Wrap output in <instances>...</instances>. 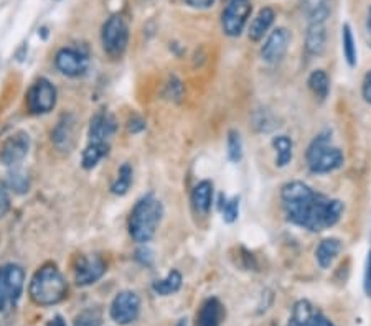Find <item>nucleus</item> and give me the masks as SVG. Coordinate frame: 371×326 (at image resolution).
<instances>
[{"label":"nucleus","mask_w":371,"mask_h":326,"mask_svg":"<svg viewBox=\"0 0 371 326\" xmlns=\"http://www.w3.org/2000/svg\"><path fill=\"white\" fill-rule=\"evenodd\" d=\"M27 105L32 114H48L57 105V89L48 79L41 78L27 92Z\"/></svg>","instance_id":"obj_9"},{"label":"nucleus","mask_w":371,"mask_h":326,"mask_svg":"<svg viewBox=\"0 0 371 326\" xmlns=\"http://www.w3.org/2000/svg\"><path fill=\"white\" fill-rule=\"evenodd\" d=\"M28 294L40 307H52L60 303L68 294V283L57 267L45 265L33 275Z\"/></svg>","instance_id":"obj_2"},{"label":"nucleus","mask_w":371,"mask_h":326,"mask_svg":"<svg viewBox=\"0 0 371 326\" xmlns=\"http://www.w3.org/2000/svg\"><path fill=\"white\" fill-rule=\"evenodd\" d=\"M307 163L312 173H330L343 165V154L332 145L330 132L319 134L307 150Z\"/></svg>","instance_id":"obj_4"},{"label":"nucleus","mask_w":371,"mask_h":326,"mask_svg":"<svg viewBox=\"0 0 371 326\" xmlns=\"http://www.w3.org/2000/svg\"><path fill=\"white\" fill-rule=\"evenodd\" d=\"M226 150H228V159H230V162H233V163L241 162V159H243V141H241V135H239L238 130L231 129L230 132H228Z\"/></svg>","instance_id":"obj_29"},{"label":"nucleus","mask_w":371,"mask_h":326,"mask_svg":"<svg viewBox=\"0 0 371 326\" xmlns=\"http://www.w3.org/2000/svg\"><path fill=\"white\" fill-rule=\"evenodd\" d=\"M104 274H106V262L99 256H84L76 264L74 281L79 287H88L98 282Z\"/></svg>","instance_id":"obj_13"},{"label":"nucleus","mask_w":371,"mask_h":326,"mask_svg":"<svg viewBox=\"0 0 371 326\" xmlns=\"http://www.w3.org/2000/svg\"><path fill=\"white\" fill-rule=\"evenodd\" d=\"M225 318V308L218 298H208L201 305L198 313V325L200 326H221Z\"/></svg>","instance_id":"obj_17"},{"label":"nucleus","mask_w":371,"mask_h":326,"mask_svg":"<svg viewBox=\"0 0 371 326\" xmlns=\"http://www.w3.org/2000/svg\"><path fill=\"white\" fill-rule=\"evenodd\" d=\"M167 96L170 97V99H177V101L182 99V96H183L182 81H180V79H177L175 76H172L170 83L167 84Z\"/></svg>","instance_id":"obj_32"},{"label":"nucleus","mask_w":371,"mask_h":326,"mask_svg":"<svg viewBox=\"0 0 371 326\" xmlns=\"http://www.w3.org/2000/svg\"><path fill=\"white\" fill-rule=\"evenodd\" d=\"M327 45L325 22H309L305 35V52L310 57H320Z\"/></svg>","instance_id":"obj_15"},{"label":"nucleus","mask_w":371,"mask_h":326,"mask_svg":"<svg viewBox=\"0 0 371 326\" xmlns=\"http://www.w3.org/2000/svg\"><path fill=\"white\" fill-rule=\"evenodd\" d=\"M276 14L271 7H264L258 12V15L252 19L251 27H250V38L252 41H261L264 38L265 33L269 32V28L272 27Z\"/></svg>","instance_id":"obj_19"},{"label":"nucleus","mask_w":371,"mask_h":326,"mask_svg":"<svg viewBox=\"0 0 371 326\" xmlns=\"http://www.w3.org/2000/svg\"><path fill=\"white\" fill-rule=\"evenodd\" d=\"M314 321H315V313L310 302H307V300H299V302L294 305L292 316H290L289 320V326H314Z\"/></svg>","instance_id":"obj_21"},{"label":"nucleus","mask_w":371,"mask_h":326,"mask_svg":"<svg viewBox=\"0 0 371 326\" xmlns=\"http://www.w3.org/2000/svg\"><path fill=\"white\" fill-rule=\"evenodd\" d=\"M177 326H187V320H185V318L180 320L179 323H177Z\"/></svg>","instance_id":"obj_41"},{"label":"nucleus","mask_w":371,"mask_h":326,"mask_svg":"<svg viewBox=\"0 0 371 326\" xmlns=\"http://www.w3.org/2000/svg\"><path fill=\"white\" fill-rule=\"evenodd\" d=\"M290 43V33L288 28H276L271 32V35L268 37V40L264 41L263 48H261V58L263 61L274 65V63H279L284 54L288 53Z\"/></svg>","instance_id":"obj_11"},{"label":"nucleus","mask_w":371,"mask_h":326,"mask_svg":"<svg viewBox=\"0 0 371 326\" xmlns=\"http://www.w3.org/2000/svg\"><path fill=\"white\" fill-rule=\"evenodd\" d=\"M10 210V196H8V188L3 181H0V218H3Z\"/></svg>","instance_id":"obj_33"},{"label":"nucleus","mask_w":371,"mask_h":326,"mask_svg":"<svg viewBox=\"0 0 371 326\" xmlns=\"http://www.w3.org/2000/svg\"><path fill=\"white\" fill-rule=\"evenodd\" d=\"M182 274L179 272V270H170V272L167 274L166 278H162V281L154 282V285H152V289L157 295L162 296H168L172 294H177V292L180 290V287H182Z\"/></svg>","instance_id":"obj_25"},{"label":"nucleus","mask_w":371,"mask_h":326,"mask_svg":"<svg viewBox=\"0 0 371 326\" xmlns=\"http://www.w3.org/2000/svg\"><path fill=\"white\" fill-rule=\"evenodd\" d=\"M54 65L61 74L70 76V78H78L88 71L90 59L86 54L74 48H61L54 57Z\"/></svg>","instance_id":"obj_10"},{"label":"nucleus","mask_w":371,"mask_h":326,"mask_svg":"<svg viewBox=\"0 0 371 326\" xmlns=\"http://www.w3.org/2000/svg\"><path fill=\"white\" fill-rule=\"evenodd\" d=\"M221 214L223 221L228 224H233L239 216V196H233L225 200L221 206Z\"/></svg>","instance_id":"obj_31"},{"label":"nucleus","mask_w":371,"mask_h":326,"mask_svg":"<svg viewBox=\"0 0 371 326\" xmlns=\"http://www.w3.org/2000/svg\"><path fill=\"white\" fill-rule=\"evenodd\" d=\"M363 289H365V294L371 296V249L368 251V256H366V262H365Z\"/></svg>","instance_id":"obj_34"},{"label":"nucleus","mask_w":371,"mask_h":326,"mask_svg":"<svg viewBox=\"0 0 371 326\" xmlns=\"http://www.w3.org/2000/svg\"><path fill=\"white\" fill-rule=\"evenodd\" d=\"M317 196L319 193H315L309 185L302 181H290L282 186V207L288 221L301 227L305 226Z\"/></svg>","instance_id":"obj_3"},{"label":"nucleus","mask_w":371,"mask_h":326,"mask_svg":"<svg viewBox=\"0 0 371 326\" xmlns=\"http://www.w3.org/2000/svg\"><path fill=\"white\" fill-rule=\"evenodd\" d=\"M48 326H66V323H65V321H63L61 316H54L53 320H50Z\"/></svg>","instance_id":"obj_39"},{"label":"nucleus","mask_w":371,"mask_h":326,"mask_svg":"<svg viewBox=\"0 0 371 326\" xmlns=\"http://www.w3.org/2000/svg\"><path fill=\"white\" fill-rule=\"evenodd\" d=\"M314 326H335L330 320H327L323 315H315Z\"/></svg>","instance_id":"obj_38"},{"label":"nucleus","mask_w":371,"mask_h":326,"mask_svg":"<svg viewBox=\"0 0 371 326\" xmlns=\"http://www.w3.org/2000/svg\"><path fill=\"white\" fill-rule=\"evenodd\" d=\"M103 48L111 58H121L129 45V25L124 17L112 15L106 20L101 32Z\"/></svg>","instance_id":"obj_5"},{"label":"nucleus","mask_w":371,"mask_h":326,"mask_svg":"<svg viewBox=\"0 0 371 326\" xmlns=\"http://www.w3.org/2000/svg\"><path fill=\"white\" fill-rule=\"evenodd\" d=\"M144 129H146V122L142 121L141 117L134 116V117L129 121V130H130V132H132V134L141 132V130H144Z\"/></svg>","instance_id":"obj_35"},{"label":"nucleus","mask_w":371,"mask_h":326,"mask_svg":"<svg viewBox=\"0 0 371 326\" xmlns=\"http://www.w3.org/2000/svg\"><path fill=\"white\" fill-rule=\"evenodd\" d=\"M341 52H343V58L350 68H355L358 63V52H357V41L353 37L352 27L345 23L341 27Z\"/></svg>","instance_id":"obj_22"},{"label":"nucleus","mask_w":371,"mask_h":326,"mask_svg":"<svg viewBox=\"0 0 371 326\" xmlns=\"http://www.w3.org/2000/svg\"><path fill=\"white\" fill-rule=\"evenodd\" d=\"M132 185V167L129 163H124L117 172V178L111 186V192L114 194H126Z\"/></svg>","instance_id":"obj_28"},{"label":"nucleus","mask_w":371,"mask_h":326,"mask_svg":"<svg viewBox=\"0 0 371 326\" xmlns=\"http://www.w3.org/2000/svg\"><path fill=\"white\" fill-rule=\"evenodd\" d=\"M252 12L250 0H230L221 14V27L225 35L239 37L246 27Z\"/></svg>","instance_id":"obj_7"},{"label":"nucleus","mask_w":371,"mask_h":326,"mask_svg":"<svg viewBox=\"0 0 371 326\" xmlns=\"http://www.w3.org/2000/svg\"><path fill=\"white\" fill-rule=\"evenodd\" d=\"M30 150V137L25 132H17L8 137L0 148V162L7 167H14L27 156Z\"/></svg>","instance_id":"obj_12"},{"label":"nucleus","mask_w":371,"mask_h":326,"mask_svg":"<svg viewBox=\"0 0 371 326\" xmlns=\"http://www.w3.org/2000/svg\"><path fill=\"white\" fill-rule=\"evenodd\" d=\"M109 313H111L114 323L122 326L130 325L132 321L139 318V313H141V298H139L137 294H134V292L130 290L119 292V294L114 296Z\"/></svg>","instance_id":"obj_8"},{"label":"nucleus","mask_w":371,"mask_h":326,"mask_svg":"<svg viewBox=\"0 0 371 326\" xmlns=\"http://www.w3.org/2000/svg\"><path fill=\"white\" fill-rule=\"evenodd\" d=\"M366 30H368V33L371 35V8L368 12V19H366Z\"/></svg>","instance_id":"obj_40"},{"label":"nucleus","mask_w":371,"mask_h":326,"mask_svg":"<svg viewBox=\"0 0 371 326\" xmlns=\"http://www.w3.org/2000/svg\"><path fill=\"white\" fill-rule=\"evenodd\" d=\"M117 130V122L109 112H98L91 119L90 142H108Z\"/></svg>","instance_id":"obj_14"},{"label":"nucleus","mask_w":371,"mask_h":326,"mask_svg":"<svg viewBox=\"0 0 371 326\" xmlns=\"http://www.w3.org/2000/svg\"><path fill=\"white\" fill-rule=\"evenodd\" d=\"M103 325V313L99 308H88L79 313L74 320V326H101Z\"/></svg>","instance_id":"obj_30"},{"label":"nucleus","mask_w":371,"mask_h":326,"mask_svg":"<svg viewBox=\"0 0 371 326\" xmlns=\"http://www.w3.org/2000/svg\"><path fill=\"white\" fill-rule=\"evenodd\" d=\"M272 148L276 150V165L277 167H288L292 160L294 143L288 135H277L272 139Z\"/></svg>","instance_id":"obj_24"},{"label":"nucleus","mask_w":371,"mask_h":326,"mask_svg":"<svg viewBox=\"0 0 371 326\" xmlns=\"http://www.w3.org/2000/svg\"><path fill=\"white\" fill-rule=\"evenodd\" d=\"M192 205L197 214L206 216L213 205V183L208 180L200 181L192 192Z\"/></svg>","instance_id":"obj_16"},{"label":"nucleus","mask_w":371,"mask_h":326,"mask_svg":"<svg viewBox=\"0 0 371 326\" xmlns=\"http://www.w3.org/2000/svg\"><path fill=\"white\" fill-rule=\"evenodd\" d=\"M340 252L341 241L337 239V237H328V239H323L317 245V249H315V259H317L319 265L322 269H328V267L334 264V261L339 257Z\"/></svg>","instance_id":"obj_18"},{"label":"nucleus","mask_w":371,"mask_h":326,"mask_svg":"<svg viewBox=\"0 0 371 326\" xmlns=\"http://www.w3.org/2000/svg\"><path fill=\"white\" fill-rule=\"evenodd\" d=\"M310 91L314 92L315 97H319L320 101H323L330 92V78L323 70H315L312 71L309 79H307Z\"/></svg>","instance_id":"obj_26"},{"label":"nucleus","mask_w":371,"mask_h":326,"mask_svg":"<svg viewBox=\"0 0 371 326\" xmlns=\"http://www.w3.org/2000/svg\"><path fill=\"white\" fill-rule=\"evenodd\" d=\"M363 99L368 104H371V71L370 73H366L363 79Z\"/></svg>","instance_id":"obj_36"},{"label":"nucleus","mask_w":371,"mask_h":326,"mask_svg":"<svg viewBox=\"0 0 371 326\" xmlns=\"http://www.w3.org/2000/svg\"><path fill=\"white\" fill-rule=\"evenodd\" d=\"M52 139L58 148H70L73 142V122H70L68 117H63L52 134Z\"/></svg>","instance_id":"obj_27"},{"label":"nucleus","mask_w":371,"mask_h":326,"mask_svg":"<svg viewBox=\"0 0 371 326\" xmlns=\"http://www.w3.org/2000/svg\"><path fill=\"white\" fill-rule=\"evenodd\" d=\"M108 154V142H90V145L84 148L83 152V167L86 168V170H91V168H94Z\"/></svg>","instance_id":"obj_23"},{"label":"nucleus","mask_w":371,"mask_h":326,"mask_svg":"<svg viewBox=\"0 0 371 326\" xmlns=\"http://www.w3.org/2000/svg\"><path fill=\"white\" fill-rule=\"evenodd\" d=\"M163 216V206L154 194L141 198L129 218V232L136 243H149L157 232Z\"/></svg>","instance_id":"obj_1"},{"label":"nucleus","mask_w":371,"mask_h":326,"mask_svg":"<svg viewBox=\"0 0 371 326\" xmlns=\"http://www.w3.org/2000/svg\"><path fill=\"white\" fill-rule=\"evenodd\" d=\"M25 272L20 265L8 264L0 267V312L15 307L23 290Z\"/></svg>","instance_id":"obj_6"},{"label":"nucleus","mask_w":371,"mask_h":326,"mask_svg":"<svg viewBox=\"0 0 371 326\" xmlns=\"http://www.w3.org/2000/svg\"><path fill=\"white\" fill-rule=\"evenodd\" d=\"M309 22H327L330 15V0H302Z\"/></svg>","instance_id":"obj_20"},{"label":"nucleus","mask_w":371,"mask_h":326,"mask_svg":"<svg viewBox=\"0 0 371 326\" xmlns=\"http://www.w3.org/2000/svg\"><path fill=\"white\" fill-rule=\"evenodd\" d=\"M214 0H185V3L193 8H208L213 6Z\"/></svg>","instance_id":"obj_37"}]
</instances>
